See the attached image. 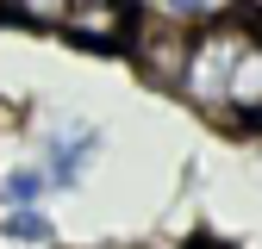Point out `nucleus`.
I'll use <instances>...</instances> for the list:
<instances>
[{"mask_svg":"<svg viewBox=\"0 0 262 249\" xmlns=\"http://www.w3.org/2000/svg\"><path fill=\"white\" fill-rule=\"evenodd\" d=\"M256 19H244V13H219L212 25H200L193 31V62H187V100H200V106H231V81H237V69H244V56H250V44H256Z\"/></svg>","mask_w":262,"mask_h":249,"instance_id":"f257e3e1","label":"nucleus"},{"mask_svg":"<svg viewBox=\"0 0 262 249\" xmlns=\"http://www.w3.org/2000/svg\"><path fill=\"white\" fill-rule=\"evenodd\" d=\"M193 31L200 25H181L169 13H138L131 44H125L131 69H138L150 87H162V93H181L187 87V62H193Z\"/></svg>","mask_w":262,"mask_h":249,"instance_id":"f03ea898","label":"nucleus"},{"mask_svg":"<svg viewBox=\"0 0 262 249\" xmlns=\"http://www.w3.org/2000/svg\"><path fill=\"white\" fill-rule=\"evenodd\" d=\"M131 25H138V13L125 7H69V19H62V31L81 44V50H125L131 44Z\"/></svg>","mask_w":262,"mask_h":249,"instance_id":"7ed1b4c3","label":"nucleus"},{"mask_svg":"<svg viewBox=\"0 0 262 249\" xmlns=\"http://www.w3.org/2000/svg\"><path fill=\"white\" fill-rule=\"evenodd\" d=\"M94 150H100V131L50 137V150H44V175H50V187H75V181H81V168L94 162Z\"/></svg>","mask_w":262,"mask_h":249,"instance_id":"20e7f679","label":"nucleus"},{"mask_svg":"<svg viewBox=\"0 0 262 249\" xmlns=\"http://www.w3.org/2000/svg\"><path fill=\"white\" fill-rule=\"evenodd\" d=\"M231 106L256 124V112H262V38L250 44V56H244V69H237V81H231Z\"/></svg>","mask_w":262,"mask_h":249,"instance_id":"39448f33","label":"nucleus"},{"mask_svg":"<svg viewBox=\"0 0 262 249\" xmlns=\"http://www.w3.org/2000/svg\"><path fill=\"white\" fill-rule=\"evenodd\" d=\"M0 237H13V243H50V218L44 212H31V206H13L7 218H0Z\"/></svg>","mask_w":262,"mask_h":249,"instance_id":"423d86ee","label":"nucleus"},{"mask_svg":"<svg viewBox=\"0 0 262 249\" xmlns=\"http://www.w3.org/2000/svg\"><path fill=\"white\" fill-rule=\"evenodd\" d=\"M156 13H169L181 25H212L219 13H231V7H225V0H156Z\"/></svg>","mask_w":262,"mask_h":249,"instance_id":"0eeeda50","label":"nucleus"},{"mask_svg":"<svg viewBox=\"0 0 262 249\" xmlns=\"http://www.w3.org/2000/svg\"><path fill=\"white\" fill-rule=\"evenodd\" d=\"M7 7H13V13H19L25 25H62L75 0H7Z\"/></svg>","mask_w":262,"mask_h":249,"instance_id":"6e6552de","label":"nucleus"},{"mask_svg":"<svg viewBox=\"0 0 262 249\" xmlns=\"http://www.w3.org/2000/svg\"><path fill=\"white\" fill-rule=\"evenodd\" d=\"M44 187H50V175L13 168V175H7V200H13V206H31V200H44Z\"/></svg>","mask_w":262,"mask_h":249,"instance_id":"1a4fd4ad","label":"nucleus"},{"mask_svg":"<svg viewBox=\"0 0 262 249\" xmlns=\"http://www.w3.org/2000/svg\"><path fill=\"white\" fill-rule=\"evenodd\" d=\"M75 7H125V0H75Z\"/></svg>","mask_w":262,"mask_h":249,"instance_id":"9d476101","label":"nucleus"},{"mask_svg":"<svg viewBox=\"0 0 262 249\" xmlns=\"http://www.w3.org/2000/svg\"><path fill=\"white\" fill-rule=\"evenodd\" d=\"M256 131H262V112H256Z\"/></svg>","mask_w":262,"mask_h":249,"instance_id":"9b49d317","label":"nucleus"},{"mask_svg":"<svg viewBox=\"0 0 262 249\" xmlns=\"http://www.w3.org/2000/svg\"><path fill=\"white\" fill-rule=\"evenodd\" d=\"M193 249H212V243H193Z\"/></svg>","mask_w":262,"mask_h":249,"instance_id":"f8f14e48","label":"nucleus"}]
</instances>
